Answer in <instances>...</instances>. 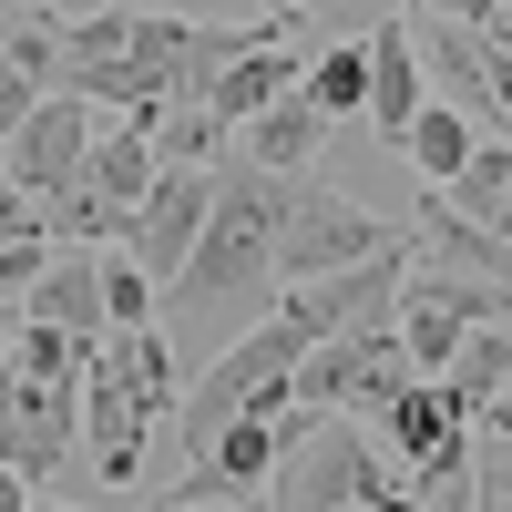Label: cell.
Instances as JSON below:
<instances>
[{"mask_svg": "<svg viewBox=\"0 0 512 512\" xmlns=\"http://www.w3.org/2000/svg\"><path fill=\"white\" fill-rule=\"evenodd\" d=\"M267 492H277V512H420V492L379 461V441L359 420H328V410H308V431L277 451Z\"/></svg>", "mask_w": 512, "mask_h": 512, "instance_id": "cell-4", "label": "cell"}, {"mask_svg": "<svg viewBox=\"0 0 512 512\" xmlns=\"http://www.w3.org/2000/svg\"><path fill=\"white\" fill-rule=\"evenodd\" d=\"M359 431L379 441V461H390L400 482H420V472H431V461H451V451H472V420H461V410L431 390V379L390 390V400H379V410L359 420Z\"/></svg>", "mask_w": 512, "mask_h": 512, "instance_id": "cell-8", "label": "cell"}, {"mask_svg": "<svg viewBox=\"0 0 512 512\" xmlns=\"http://www.w3.org/2000/svg\"><path fill=\"white\" fill-rule=\"evenodd\" d=\"M31 502H41L31 482H11V472H0V512H31Z\"/></svg>", "mask_w": 512, "mask_h": 512, "instance_id": "cell-23", "label": "cell"}, {"mask_svg": "<svg viewBox=\"0 0 512 512\" xmlns=\"http://www.w3.org/2000/svg\"><path fill=\"white\" fill-rule=\"evenodd\" d=\"M502 195H512V144H472V164L451 175L441 205H451L461 226H482V236H492V226H502Z\"/></svg>", "mask_w": 512, "mask_h": 512, "instance_id": "cell-16", "label": "cell"}, {"mask_svg": "<svg viewBox=\"0 0 512 512\" xmlns=\"http://www.w3.org/2000/svg\"><path fill=\"white\" fill-rule=\"evenodd\" d=\"M297 359H308V338H297V328H287L277 308L256 318V328H236V349H216V369H205L195 390L175 400V441H185V451L205 461L226 420H267V431H277V420L297 410V400H287Z\"/></svg>", "mask_w": 512, "mask_h": 512, "instance_id": "cell-3", "label": "cell"}, {"mask_svg": "<svg viewBox=\"0 0 512 512\" xmlns=\"http://www.w3.org/2000/svg\"><path fill=\"white\" fill-rule=\"evenodd\" d=\"M31 512H62V502H31Z\"/></svg>", "mask_w": 512, "mask_h": 512, "instance_id": "cell-25", "label": "cell"}, {"mask_svg": "<svg viewBox=\"0 0 512 512\" xmlns=\"http://www.w3.org/2000/svg\"><path fill=\"white\" fill-rule=\"evenodd\" d=\"M492 236H502V246H512V195H502V226H492Z\"/></svg>", "mask_w": 512, "mask_h": 512, "instance_id": "cell-24", "label": "cell"}, {"mask_svg": "<svg viewBox=\"0 0 512 512\" xmlns=\"http://www.w3.org/2000/svg\"><path fill=\"white\" fill-rule=\"evenodd\" d=\"M82 441V390H41V379H11L0 369V472L11 482H52Z\"/></svg>", "mask_w": 512, "mask_h": 512, "instance_id": "cell-6", "label": "cell"}, {"mask_svg": "<svg viewBox=\"0 0 512 512\" xmlns=\"http://www.w3.org/2000/svg\"><path fill=\"white\" fill-rule=\"evenodd\" d=\"M472 31L492 41V52H512V0H492V11H472Z\"/></svg>", "mask_w": 512, "mask_h": 512, "instance_id": "cell-21", "label": "cell"}, {"mask_svg": "<svg viewBox=\"0 0 512 512\" xmlns=\"http://www.w3.org/2000/svg\"><path fill=\"white\" fill-rule=\"evenodd\" d=\"M175 338L164 328H113L82 359V451L103 482H144V441L154 420H175Z\"/></svg>", "mask_w": 512, "mask_h": 512, "instance_id": "cell-2", "label": "cell"}, {"mask_svg": "<svg viewBox=\"0 0 512 512\" xmlns=\"http://www.w3.org/2000/svg\"><path fill=\"white\" fill-rule=\"evenodd\" d=\"M297 72H308V52H297V41H277V52H246V62H226V72H216L205 113H216L226 134H246L267 103H287V93H297Z\"/></svg>", "mask_w": 512, "mask_h": 512, "instance_id": "cell-12", "label": "cell"}, {"mask_svg": "<svg viewBox=\"0 0 512 512\" xmlns=\"http://www.w3.org/2000/svg\"><path fill=\"white\" fill-rule=\"evenodd\" d=\"M236 512H256V502H236Z\"/></svg>", "mask_w": 512, "mask_h": 512, "instance_id": "cell-26", "label": "cell"}, {"mask_svg": "<svg viewBox=\"0 0 512 512\" xmlns=\"http://www.w3.org/2000/svg\"><path fill=\"white\" fill-rule=\"evenodd\" d=\"M93 134H103V123H93V103H72V93H52V103H31V123H21V134L11 144H0V175H11L31 205H52L72 175H82V154H93Z\"/></svg>", "mask_w": 512, "mask_h": 512, "instance_id": "cell-7", "label": "cell"}, {"mask_svg": "<svg viewBox=\"0 0 512 512\" xmlns=\"http://www.w3.org/2000/svg\"><path fill=\"white\" fill-rule=\"evenodd\" d=\"M297 103H308L328 134H338V123H359V113H369V52H359V41H328V52H308V72H297Z\"/></svg>", "mask_w": 512, "mask_h": 512, "instance_id": "cell-14", "label": "cell"}, {"mask_svg": "<svg viewBox=\"0 0 512 512\" xmlns=\"http://www.w3.org/2000/svg\"><path fill=\"white\" fill-rule=\"evenodd\" d=\"M0 369H11V379H41V390H82V349H72L62 328H31V318H21V338H11V359H0Z\"/></svg>", "mask_w": 512, "mask_h": 512, "instance_id": "cell-17", "label": "cell"}, {"mask_svg": "<svg viewBox=\"0 0 512 512\" xmlns=\"http://www.w3.org/2000/svg\"><path fill=\"white\" fill-rule=\"evenodd\" d=\"M359 52H369V134L379 144H400L410 134V113H420V82H431V72H420V41H410V11H379L369 31H359Z\"/></svg>", "mask_w": 512, "mask_h": 512, "instance_id": "cell-9", "label": "cell"}, {"mask_svg": "<svg viewBox=\"0 0 512 512\" xmlns=\"http://www.w3.org/2000/svg\"><path fill=\"white\" fill-rule=\"evenodd\" d=\"M144 308H154L144 267H134V256H103V328H154Z\"/></svg>", "mask_w": 512, "mask_h": 512, "instance_id": "cell-18", "label": "cell"}, {"mask_svg": "<svg viewBox=\"0 0 512 512\" xmlns=\"http://www.w3.org/2000/svg\"><path fill=\"white\" fill-rule=\"evenodd\" d=\"M31 103H41V93H31V82H21L11 62H0V144H11V134H21V123H31Z\"/></svg>", "mask_w": 512, "mask_h": 512, "instance_id": "cell-20", "label": "cell"}, {"mask_svg": "<svg viewBox=\"0 0 512 512\" xmlns=\"http://www.w3.org/2000/svg\"><path fill=\"white\" fill-rule=\"evenodd\" d=\"M21 318H31V328H62L72 349L93 359L103 338H113V328H103V256H82V246H52V267H41V287L21 297Z\"/></svg>", "mask_w": 512, "mask_h": 512, "instance_id": "cell-10", "label": "cell"}, {"mask_svg": "<svg viewBox=\"0 0 512 512\" xmlns=\"http://www.w3.org/2000/svg\"><path fill=\"white\" fill-rule=\"evenodd\" d=\"M472 512H512V441L472 431Z\"/></svg>", "mask_w": 512, "mask_h": 512, "instance_id": "cell-19", "label": "cell"}, {"mask_svg": "<svg viewBox=\"0 0 512 512\" xmlns=\"http://www.w3.org/2000/svg\"><path fill=\"white\" fill-rule=\"evenodd\" d=\"M277 216H287V185L256 175L246 154L216 164V205H205V236L185 256V277L164 287L175 318H236V308H267L277 287Z\"/></svg>", "mask_w": 512, "mask_h": 512, "instance_id": "cell-1", "label": "cell"}, {"mask_svg": "<svg viewBox=\"0 0 512 512\" xmlns=\"http://www.w3.org/2000/svg\"><path fill=\"white\" fill-rule=\"evenodd\" d=\"M472 144H482V134H472L451 103H420V113H410V134H400V154L420 164V185H431V195H451V175L472 164Z\"/></svg>", "mask_w": 512, "mask_h": 512, "instance_id": "cell-15", "label": "cell"}, {"mask_svg": "<svg viewBox=\"0 0 512 512\" xmlns=\"http://www.w3.org/2000/svg\"><path fill=\"white\" fill-rule=\"evenodd\" d=\"M390 246H400V226L369 216L359 195H338L328 175H297L287 185V216H277V277L287 287L349 277V267H369V256H390Z\"/></svg>", "mask_w": 512, "mask_h": 512, "instance_id": "cell-5", "label": "cell"}, {"mask_svg": "<svg viewBox=\"0 0 512 512\" xmlns=\"http://www.w3.org/2000/svg\"><path fill=\"white\" fill-rule=\"evenodd\" d=\"M318 144H328V123L308 113V103H267V113H256L246 123V134H236V154L256 164V175H277V185H297V175H318Z\"/></svg>", "mask_w": 512, "mask_h": 512, "instance_id": "cell-13", "label": "cell"}, {"mask_svg": "<svg viewBox=\"0 0 512 512\" xmlns=\"http://www.w3.org/2000/svg\"><path fill=\"white\" fill-rule=\"evenodd\" d=\"M482 441H512V390H502V400L482 410Z\"/></svg>", "mask_w": 512, "mask_h": 512, "instance_id": "cell-22", "label": "cell"}, {"mask_svg": "<svg viewBox=\"0 0 512 512\" xmlns=\"http://www.w3.org/2000/svg\"><path fill=\"white\" fill-rule=\"evenodd\" d=\"M431 390H441V400H451V410H461V420L482 431V410H492V400L512 390V297H502V308H492V318H482V328H472V338L451 349V369L431 379Z\"/></svg>", "mask_w": 512, "mask_h": 512, "instance_id": "cell-11", "label": "cell"}]
</instances>
